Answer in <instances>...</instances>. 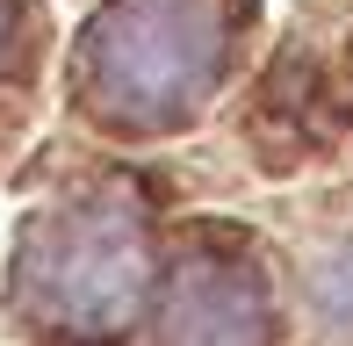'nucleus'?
Returning <instances> with one entry per match:
<instances>
[{"label":"nucleus","instance_id":"obj_1","mask_svg":"<svg viewBox=\"0 0 353 346\" xmlns=\"http://www.w3.org/2000/svg\"><path fill=\"white\" fill-rule=\"evenodd\" d=\"M223 37V0H116L79 37V94L108 123H173L216 80Z\"/></svg>","mask_w":353,"mask_h":346},{"label":"nucleus","instance_id":"obj_2","mask_svg":"<svg viewBox=\"0 0 353 346\" xmlns=\"http://www.w3.org/2000/svg\"><path fill=\"white\" fill-rule=\"evenodd\" d=\"M14 296L37 325L72 339H108L144 296V231L123 202H72L29 231L14 260Z\"/></svg>","mask_w":353,"mask_h":346},{"label":"nucleus","instance_id":"obj_3","mask_svg":"<svg viewBox=\"0 0 353 346\" xmlns=\"http://www.w3.org/2000/svg\"><path fill=\"white\" fill-rule=\"evenodd\" d=\"M166 346H267V303L260 281L238 260L195 253L166 281Z\"/></svg>","mask_w":353,"mask_h":346},{"label":"nucleus","instance_id":"obj_4","mask_svg":"<svg viewBox=\"0 0 353 346\" xmlns=\"http://www.w3.org/2000/svg\"><path fill=\"white\" fill-rule=\"evenodd\" d=\"M317 310L339 318V325H353V253H339V260L317 267Z\"/></svg>","mask_w":353,"mask_h":346},{"label":"nucleus","instance_id":"obj_5","mask_svg":"<svg viewBox=\"0 0 353 346\" xmlns=\"http://www.w3.org/2000/svg\"><path fill=\"white\" fill-rule=\"evenodd\" d=\"M8 37H14V0H0V58H8Z\"/></svg>","mask_w":353,"mask_h":346}]
</instances>
